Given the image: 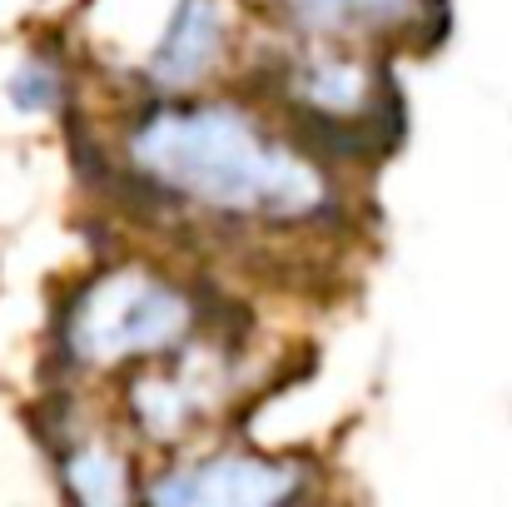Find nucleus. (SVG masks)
Wrapping results in <instances>:
<instances>
[{
  "instance_id": "nucleus-5",
  "label": "nucleus",
  "mask_w": 512,
  "mask_h": 507,
  "mask_svg": "<svg viewBox=\"0 0 512 507\" xmlns=\"http://www.w3.org/2000/svg\"><path fill=\"white\" fill-rule=\"evenodd\" d=\"M309 468L249 448H219L160 473L140 507H294Z\"/></svg>"
},
{
  "instance_id": "nucleus-7",
  "label": "nucleus",
  "mask_w": 512,
  "mask_h": 507,
  "mask_svg": "<svg viewBox=\"0 0 512 507\" xmlns=\"http://www.w3.org/2000/svg\"><path fill=\"white\" fill-rule=\"evenodd\" d=\"M219 368L214 358H204L199 343H189L184 353L160 358V363H145L130 373V393H125V408L135 418V428L155 443H179L194 433V423L209 418L214 398L224 393L219 388Z\"/></svg>"
},
{
  "instance_id": "nucleus-2",
  "label": "nucleus",
  "mask_w": 512,
  "mask_h": 507,
  "mask_svg": "<svg viewBox=\"0 0 512 507\" xmlns=\"http://www.w3.org/2000/svg\"><path fill=\"white\" fill-rule=\"evenodd\" d=\"M199 334L194 294L145 264L95 269L60 314V353L85 373H135L184 353Z\"/></svg>"
},
{
  "instance_id": "nucleus-9",
  "label": "nucleus",
  "mask_w": 512,
  "mask_h": 507,
  "mask_svg": "<svg viewBox=\"0 0 512 507\" xmlns=\"http://www.w3.org/2000/svg\"><path fill=\"white\" fill-rule=\"evenodd\" d=\"M5 95H10V105L20 115H55L65 105V95H70V70H65V60L55 50H30L10 70Z\"/></svg>"
},
{
  "instance_id": "nucleus-3",
  "label": "nucleus",
  "mask_w": 512,
  "mask_h": 507,
  "mask_svg": "<svg viewBox=\"0 0 512 507\" xmlns=\"http://www.w3.org/2000/svg\"><path fill=\"white\" fill-rule=\"evenodd\" d=\"M274 90L319 135H363L388 120V75L368 45L289 35L274 55Z\"/></svg>"
},
{
  "instance_id": "nucleus-1",
  "label": "nucleus",
  "mask_w": 512,
  "mask_h": 507,
  "mask_svg": "<svg viewBox=\"0 0 512 507\" xmlns=\"http://www.w3.org/2000/svg\"><path fill=\"white\" fill-rule=\"evenodd\" d=\"M120 160L145 194L229 229H309L343 204L304 140L229 95L150 100L125 125Z\"/></svg>"
},
{
  "instance_id": "nucleus-4",
  "label": "nucleus",
  "mask_w": 512,
  "mask_h": 507,
  "mask_svg": "<svg viewBox=\"0 0 512 507\" xmlns=\"http://www.w3.org/2000/svg\"><path fill=\"white\" fill-rule=\"evenodd\" d=\"M234 0H165L140 60L135 80L150 100H189L204 95L224 65L234 60Z\"/></svg>"
},
{
  "instance_id": "nucleus-6",
  "label": "nucleus",
  "mask_w": 512,
  "mask_h": 507,
  "mask_svg": "<svg viewBox=\"0 0 512 507\" xmlns=\"http://www.w3.org/2000/svg\"><path fill=\"white\" fill-rule=\"evenodd\" d=\"M269 15L284 35L343 40V45H393L438 20V0H244Z\"/></svg>"
},
{
  "instance_id": "nucleus-8",
  "label": "nucleus",
  "mask_w": 512,
  "mask_h": 507,
  "mask_svg": "<svg viewBox=\"0 0 512 507\" xmlns=\"http://www.w3.org/2000/svg\"><path fill=\"white\" fill-rule=\"evenodd\" d=\"M60 488H65L70 507H140L135 458L110 433H85L65 448Z\"/></svg>"
}]
</instances>
